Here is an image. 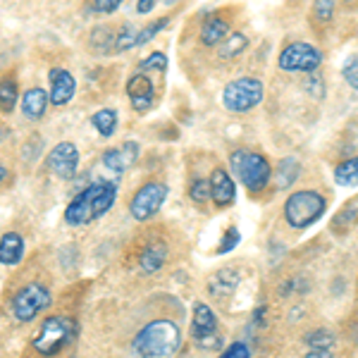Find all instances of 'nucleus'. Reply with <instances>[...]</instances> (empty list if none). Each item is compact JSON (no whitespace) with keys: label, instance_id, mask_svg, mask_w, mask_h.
<instances>
[{"label":"nucleus","instance_id":"1","mask_svg":"<svg viewBox=\"0 0 358 358\" xmlns=\"http://www.w3.org/2000/svg\"><path fill=\"white\" fill-rule=\"evenodd\" d=\"M115 201H117V184L108 182V179H98L69 201V206L65 208V222L72 227L94 222L110 210Z\"/></svg>","mask_w":358,"mask_h":358},{"label":"nucleus","instance_id":"2","mask_svg":"<svg viewBox=\"0 0 358 358\" xmlns=\"http://www.w3.org/2000/svg\"><path fill=\"white\" fill-rule=\"evenodd\" d=\"M182 346V330L172 320H153L136 332L131 351L138 358H172Z\"/></svg>","mask_w":358,"mask_h":358},{"label":"nucleus","instance_id":"3","mask_svg":"<svg viewBox=\"0 0 358 358\" xmlns=\"http://www.w3.org/2000/svg\"><path fill=\"white\" fill-rule=\"evenodd\" d=\"M229 172L248 194H263L273 182V163L261 151L236 148L229 153Z\"/></svg>","mask_w":358,"mask_h":358},{"label":"nucleus","instance_id":"4","mask_svg":"<svg viewBox=\"0 0 358 358\" xmlns=\"http://www.w3.org/2000/svg\"><path fill=\"white\" fill-rule=\"evenodd\" d=\"M77 337V322L69 315H50L41 322V327L36 330L31 339V349L38 356H57L60 351H65L69 344Z\"/></svg>","mask_w":358,"mask_h":358},{"label":"nucleus","instance_id":"5","mask_svg":"<svg viewBox=\"0 0 358 358\" xmlns=\"http://www.w3.org/2000/svg\"><path fill=\"white\" fill-rule=\"evenodd\" d=\"M327 210V199L315 189H301V192L289 194V199L285 201L282 208V217L292 229H308L310 224H315L325 215Z\"/></svg>","mask_w":358,"mask_h":358},{"label":"nucleus","instance_id":"6","mask_svg":"<svg viewBox=\"0 0 358 358\" xmlns=\"http://www.w3.org/2000/svg\"><path fill=\"white\" fill-rule=\"evenodd\" d=\"M222 108L232 115H246L265 101V84L258 77H236L224 84Z\"/></svg>","mask_w":358,"mask_h":358},{"label":"nucleus","instance_id":"7","mask_svg":"<svg viewBox=\"0 0 358 358\" xmlns=\"http://www.w3.org/2000/svg\"><path fill=\"white\" fill-rule=\"evenodd\" d=\"M322 62H325L322 50L308 41L287 43L285 48L280 50V55H277V67H280V72H287V74L320 72Z\"/></svg>","mask_w":358,"mask_h":358},{"label":"nucleus","instance_id":"8","mask_svg":"<svg viewBox=\"0 0 358 358\" xmlns=\"http://www.w3.org/2000/svg\"><path fill=\"white\" fill-rule=\"evenodd\" d=\"M167 196H170V187L165 182H146L143 187L136 189V194L131 196L129 201V215L134 217L136 222H146L151 220L153 215H158V210L165 206Z\"/></svg>","mask_w":358,"mask_h":358},{"label":"nucleus","instance_id":"9","mask_svg":"<svg viewBox=\"0 0 358 358\" xmlns=\"http://www.w3.org/2000/svg\"><path fill=\"white\" fill-rule=\"evenodd\" d=\"M48 306H50V292H48V287L38 285V282H31V285L22 287V289L15 294L13 303H10V308H13L15 320L31 322L34 317L41 313V310L48 308Z\"/></svg>","mask_w":358,"mask_h":358},{"label":"nucleus","instance_id":"10","mask_svg":"<svg viewBox=\"0 0 358 358\" xmlns=\"http://www.w3.org/2000/svg\"><path fill=\"white\" fill-rule=\"evenodd\" d=\"M127 96H129V103H131V108H134V113L146 115L151 110L155 103V82L151 79V74L136 69L129 77V82H127Z\"/></svg>","mask_w":358,"mask_h":358},{"label":"nucleus","instance_id":"11","mask_svg":"<svg viewBox=\"0 0 358 358\" xmlns=\"http://www.w3.org/2000/svg\"><path fill=\"white\" fill-rule=\"evenodd\" d=\"M79 167V148L74 146L72 141H60L57 146H53V151L48 153V170L53 172L55 177L65 179H74Z\"/></svg>","mask_w":358,"mask_h":358},{"label":"nucleus","instance_id":"12","mask_svg":"<svg viewBox=\"0 0 358 358\" xmlns=\"http://www.w3.org/2000/svg\"><path fill=\"white\" fill-rule=\"evenodd\" d=\"M232 34V22L220 13H208L199 27V41L206 48H220L224 38Z\"/></svg>","mask_w":358,"mask_h":358},{"label":"nucleus","instance_id":"13","mask_svg":"<svg viewBox=\"0 0 358 358\" xmlns=\"http://www.w3.org/2000/svg\"><path fill=\"white\" fill-rule=\"evenodd\" d=\"M210 201L217 208H229L236 201V182L232 172L224 167H215L210 172Z\"/></svg>","mask_w":358,"mask_h":358},{"label":"nucleus","instance_id":"14","mask_svg":"<svg viewBox=\"0 0 358 358\" xmlns=\"http://www.w3.org/2000/svg\"><path fill=\"white\" fill-rule=\"evenodd\" d=\"M48 79H50V103H53L55 108L67 106L74 98V94H77V79L62 67L50 69Z\"/></svg>","mask_w":358,"mask_h":358},{"label":"nucleus","instance_id":"15","mask_svg":"<svg viewBox=\"0 0 358 358\" xmlns=\"http://www.w3.org/2000/svg\"><path fill=\"white\" fill-rule=\"evenodd\" d=\"M241 285V273L236 268H222L215 270L208 280V294L213 299H224V296H232V294L239 289Z\"/></svg>","mask_w":358,"mask_h":358},{"label":"nucleus","instance_id":"16","mask_svg":"<svg viewBox=\"0 0 358 358\" xmlns=\"http://www.w3.org/2000/svg\"><path fill=\"white\" fill-rule=\"evenodd\" d=\"M138 158V143L127 141L120 148H110V151L103 153V165L108 167L115 175H124L127 167H131Z\"/></svg>","mask_w":358,"mask_h":358},{"label":"nucleus","instance_id":"17","mask_svg":"<svg viewBox=\"0 0 358 358\" xmlns=\"http://www.w3.org/2000/svg\"><path fill=\"white\" fill-rule=\"evenodd\" d=\"M48 106H50V94H45L41 86H34V89L24 91V96H22V115L27 120H34V122L43 117Z\"/></svg>","mask_w":358,"mask_h":358},{"label":"nucleus","instance_id":"18","mask_svg":"<svg viewBox=\"0 0 358 358\" xmlns=\"http://www.w3.org/2000/svg\"><path fill=\"white\" fill-rule=\"evenodd\" d=\"M217 332V315L213 313L210 306L206 303H196L194 306V315H192V325H189V337L199 339L203 334Z\"/></svg>","mask_w":358,"mask_h":358},{"label":"nucleus","instance_id":"19","mask_svg":"<svg viewBox=\"0 0 358 358\" xmlns=\"http://www.w3.org/2000/svg\"><path fill=\"white\" fill-rule=\"evenodd\" d=\"M301 160L294 158V155H287V158H282L280 163H277L275 172H273V179L277 184V189H292L294 184L299 182V177H301Z\"/></svg>","mask_w":358,"mask_h":358},{"label":"nucleus","instance_id":"20","mask_svg":"<svg viewBox=\"0 0 358 358\" xmlns=\"http://www.w3.org/2000/svg\"><path fill=\"white\" fill-rule=\"evenodd\" d=\"M24 258V239L20 232H5L0 236V263L17 265Z\"/></svg>","mask_w":358,"mask_h":358},{"label":"nucleus","instance_id":"21","mask_svg":"<svg viewBox=\"0 0 358 358\" xmlns=\"http://www.w3.org/2000/svg\"><path fill=\"white\" fill-rule=\"evenodd\" d=\"M91 124L103 138H113L120 124V115L115 108H101L98 113L91 115Z\"/></svg>","mask_w":358,"mask_h":358},{"label":"nucleus","instance_id":"22","mask_svg":"<svg viewBox=\"0 0 358 358\" xmlns=\"http://www.w3.org/2000/svg\"><path fill=\"white\" fill-rule=\"evenodd\" d=\"M248 48V36L244 31H232L227 38L222 41V45L217 48V55H220V60H236L239 55H244Z\"/></svg>","mask_w":358,"mask_h":358},{"label":"nucleus","instance_id":"23","mask_svg":"<svg viewBox=\"0 0 358 358\" xmlns=\"http://www.w3.org/2000/svg\"><path fill=\"white\" fill-rule=\"evenodd\" d=\"M334 184L344 189L358 187V155H351L334 167Z\"/></svg>","mask_w":358,"mask_h":358},{"label":"nucleus","instance_id":"24","mask_svg":"<svg viewBox=\"0 0 358 358\" xmlns=\"http://www.w3.org/2000/svg\"><path fill=\"white\" fill-rule=\"evenodd\" d=\"M165 258H167L165 246H148L146 251L141 253V258H138V268H141V273L153 275L165 265Z\"/></svg>","mask_w":358,"mask_h":358},{"label":"nucleus","instance_id":"25","mask_svg":"<svg viewBox=\"0 0 358 358\" xmlns=\"http://www.w3.org/2000/svg\"><path fill=\"white\" fill-rule=\"evenodd\" d=\"M303 344L308 349H332L337 344V337H334L332 330L327 327H317V330H310L303 334Z\"/></svg>","mask_w":358,"mask_h":358},{"label":"nucleus","instance_id":"26","mask_svg":"<svg viewBox=\"0 0 358 358\" xmlns=\"http://www.w3.org/2000/svg\"><path fill=\"white\" fill-rule=\"evenodd\" d=\"M303 91L313 98V101H325L327 89H325V79H322V74L320 72L303 74Z\"/></svg>","mask_w":358,"mask_h":358},{"label":"nucleus","instance_id":"27","mask_svg":"<svg viewBox=\"0 0 358 358\" xmlns=\"http://www.w3.org/2000/svg\"><path fill=\"white\" fill-rule=\"evenodd\" d=\"M138 29L136 24H122L117 29V41H115V50L122 53V50L136 48V38H138Z\"/></svg>","mask_w":358,"mask_h":358},{"label":"nucleus","instance_id":"28","mask_svg":"<svg viewBox=\"0 0 358 358\" xmlns=\"http://www.w3.org/2000/svg\"><path fill=\"white\" fill-rule=\"evenodd\" d=\"M337 15V0H313V20L317 24H330Z\"/></svg>","mask_w":358,"mask_h":358},{"label":"nucleus","instance_id":"29","mask_svg":"<svg viewBox=\"0 0 358 358\" xmlns=\"http://www.w3.org/2000/svg\"><path fill=\"white\" fill-rule=\"evenodd\" d=\"M17 94H20V89H17L15 79H3V82H0V108H3L5 113L15 110Z\"/></svg>","mask_w":358,"mask_h":358},{"label":"nucleus","instance_id":"30","mask_svg":"<svg viewBox=\"0 0 358 358\" xmlns=\"http://www.w3.org/2000/svg\"><path fill=\"white\" fill-rule=\"evenodd\" d=\"M189 196H192L194 203H208L210 201V179L208 177H194L189 184Z\"/></svg>","mask_w":358,"mask_h":358},{"label":"nucleus","instance_id":"31","mask_svg":"<svg viewBox=\"0 0 358 358\" xmlns=\"http://www.w3.org/2000/svg\"><path fill=\"white\" fill-rule=\"evenodd\" d=\"M141 72H148V74H160V77H165L167 74V55L160 53V50H155L146 57V60H141V65H138Z\"/></svg>","mask_w":358,"mask_h":358},{"label":"nucleus","instance_id":"32","mask_svg":"<svg viewBox=\"0 0 358 358\" xmlns=\"http://www.w3.org/2000/svg\"><path fill=\"white\" fill-rule=\"evenodd\" d=\"M167 24H170V17H160V20H155V22H151V24H146V27L138 29L136 48H138V45H146L148 41H153V38L158 36V34L163 31Z\"/></svg>","mask_w":358,"mask_h":358},{"label":"nucleus","instance_id":"33","mask_svg":"<svg viewBox=\"0 0 358 358\" xmlns=\"http://www.w3.org/2000/svg\"><path fill=\"white\" fill-rule=\"evenodd\" d=\"M239 241H241V232H239V227L236 224H232V227H227L224 229V234H222V239H220V244H217V256H224V253H232L236 246H239Z\"/></svg>","mask_w":358,"mask_h":358},{"label":"nucleus","instance_id":"34","mask_svg":"<svg viewBox=\"0 0 358 358\" xmlns=\"http://www.w3.org/2000/svg\"><path fill=\"white\" fill-rule=\"evenodd\" d=\"M356 217H358V199L351 201V203H346L342 213H337V220L332 222V227L334 229H342V232H344V229L349 227V224L354 222Z\"/></svg>","mask_w":358,"mask_h":358},{"label":"nucleus","instance_id":"35","mask_svg":"<svg viewBox=\"0 0 358 358\" xmlns=\"http://www.w3.org/2000/svg\"><path fill=\"white\" fill-rule=\"evenodd\" d=\"M342 79L354 91H358V55H349L344 60V65H342Z\"/></svg>","mask_w":358,"mask_h":358},{"label":"nucleus","instance_id":"36","mask_svg":"<svg viewBox=\"0 0 358 358\" xmlns=\"http://www.w3.org/2000/svg\"><path fill=\"white\" fill-rule=\"evenodd\" d=\"M194 344L199 346L201 351H220L222 337H220V332H210V334H203V337L194 339Z\"/></svg>","mask_w":358,"mask_h":358},{"label":"nucleus","instance_id":"37","mask_svg":"<svg viewBox=\"0 0 358 358\" xmlns=\"http://www.w3.org/2000/svg\"><path fill=\"white\" fill-rule=\"evenodd\" d=\"M308 289V285L306 282H301V277H292V280L282 282L280 285V296H294V294H301Z\"/></svg>","mask_w":358,"mask_h":358},{"label":"nucleus","instance_id":"38","mask_svg":"<svg viewBox=\"0 0 358 358\" xmlns=\"http://www.w3.org/2000/svg\"><path fill=\"white\" fill-rule=\"evenodd\" d=\"M217 358H251V346L246 342H232Z\"/></svg>","mask_w":358,"mask_h":358},{"label":"nucleus","instance_id":"39","mask_svg":"<svg viewBox=\"0 0 358 358\" xmlns=\"http://www.w3.org/2000/svg\"><path fill=\"white\" fill-rule=\"evenodd\" d=\"M122 5V0H91V10L98 15H113Z\"/></svg>","mask_w":358,"mask_h":358},{"label":"nucleus","instance_id":"40","mask_svg":"<svg viewBox=\"0 0 358 358\" xmlns=\"http://www.w3.org/2000/svg\"><path fill=\"white\" fill-rule=\"evenodd\" d=\"M158 3H160V0H136V13L138 15H148Z\"/></svg>","mask_w":358,"mask_h":358},{"label":"nucleus","instance_id":"41","mask_svg":"<svg viewBox=\"0 0 358 358\" xmlns=\"http://www.w3.org/2000/svg\"><path fill=\"white\" fill-rule=\"evenodd\" d=\"M303 358H334V354H332V349H310V351H306Z\"/></svg>","mask_w":358,"mask_h":358},{"label":"nucleus","instance_id":"42","mask_svg":"<svg viewBox=\"0 0 358 358\" xmlns=\"http://www.w3.org/2000/svg\"><path fill=\"white\" fill-rule=\"evenodd\" d=\"M8 175H10V172H8V167H5V165H0V184H3L5 179H8Z\"/></svg>","mask_w":358,"mask_h":358},{"label":"nucleus","instance_id":"43","mask_svg":"<svg viewBox=\"0 0 358 358\" xmlns=\"http://www.w3.org/2000/svg\"><path fill=\"white\" fill-rule=\"evenodd\" d=\"M356 38H358V34H356Z\"/></svg>","mask_w":358,"mask_h":358}]
</instances>
